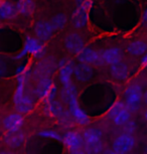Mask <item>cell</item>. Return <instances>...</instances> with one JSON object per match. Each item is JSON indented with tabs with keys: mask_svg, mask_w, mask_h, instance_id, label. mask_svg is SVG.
Here are the masks:
<instances>
[{
	"mask_svg": "<svg viewBox=\"0 0 147 154\" xmlns=\"http://www.w3.org/2000/svg\"><path fill=\"white\" fill-rule=\"evenodd\" d=\"M85 152L98 153L103 149V132L100 128L91 127L83 133Z\"/></svg>",
	"mask_w": 147,
	"mask_h": 154,
	"instance_id": "obj_1",
	"label": "cell"
},
{
	"mask_svg": "<svg viewBox=\"0 0 147 154\" xmlns=\"http://www.w3.org/2000/svg\"><path fill=\"white\" fill-rule=\"evenodd\" d=\"M124 99H125V105L131 113L137 112L140 109L141 103L143 99L142 87L139 84H131L124 92Z\"/></svg>",
	"mask_w": 147,
	"mask_h": 154,
	"instance_id": "obj_2",
	"label": "cell"
},
{
	"mask_svg": "<svg viewBox=\"0 0 147 154\" xmlns=\"http://www.w3.org/2000/svg\"><path fill=\"white\" fill-rule=\"evenodd\" d=\"M107 118L116 126L122 127L131 118V112L122 101H117L110 107L107 112Z\"/></svg>",
	"mask_w": 147,
	"mask_h": 154,
	"instance_id": "obj_3",
	"label": "cell"
},
{
	"mask_svg": "<svg viewBox=\"0 0 147 154\" xmlns=\"http://www.w3.org/2000/svg\"><path fill=\"white\" fill-rule=\"evenodd\" d=\"M44 107L48 114L56 117L62 124H69L72 121L73 117L70 111H66L60 102L56 101V99L51 101H44Z\"/></svg>",
	"mask_w": 147,
	"mask_h": 154,
	"instance_id": "obj_4",
	"label": "cell"
},
{
	"mask_svg": "<svg viewBox=\"0 0 147 154\" xmlns=\"http://www.w3.org/2000/svg\"><path fill=\"white\" fill-rule=\"evenodd\" d=\"M135 146V139L132 134L123 133L115 138L112 143V150L114 153L124 154L128 153L133 149Z\"/></svg>",
	"mask_w": 147,
	"mask_h": 154,
	"instance_id": "obj_5",
	"label": "cell"
},
{
	"mask_svg": "<svg viewBox=\"0 0 147 154\" xmlns=\"http://www.w3.org/2000/svg\"><path fill=\"white\" fill-rule=\"evenodd\" d=\"M57 66H59V63L57 65L56 60L51 57H47V59L40 60L35 66V68L32 71V75L37 80L44 79V78H51V75L56 72Z\"/></svg>",
	"mask_w": 147,
	"mask_h": 154,
	"instance_id": "obj_6",
	"label": "cell"
},
{
	"mask_svg": "<svg viewBox=\"0 0 147 154\" xmlns=\"http://www.w3.org/2000/svg\"><path fill=\"white\" fill-rule=\"evenodd\" d=\"M63 142L65 143L66 147L68 148L71 153H83V135H80L78 132L69 131L65 134Z\"/></svg>",
	"mask_w": 147,
	"mask_h": 154,
	"instance_id": "obj_7",
	"label": "cell"
},
{
	"mask_svg": "<svg viewBox=\"0 0 147 154\" xmlns=\"http://www.w3.org/2000/svg\"><path fill=\"white\" fill-rule=\"evenodd\" d=\"M68 105H69V111H70L72 117H73V119L78 124L87 125L89 123V121H90L89 115L80 106L79 101H78V97L72 99L68 103Z\"/></svg>",
	"mask_w": 147,
	"mask_h": 154,
	"instance_id": "obj_8",
	"label": "cell"
},
{
	"mask_svg": "<svg viewBox=\"0 0 147 154\" xmlns=\"http://www.w3.org/2000/svg\"><path fill=\"white\" fill-rule=\"evenodd\" d=\"M78 60L84 63H88L90 66H99L104 63L99 51L89 46L84 48L83 51L78 54Z\"/></svg>",
	"mask_w": 147,
	"mask_h": 154,
	"instance_id": "obj_9",
	"label": "cell"
},
{
	"mask_svg": "<svg viewBox=\"0 0 147 154\" xmlns=\"http://www.w3.org/2000/svg\"><path fill=\"white\" fill-rule=\"evenodd\" d=\"M24 49L27 54H32L34 59H41L45 53V48L42 40L34 37H27L24 43Z\"/></svg>",
	"mask_w": 147,
	"mask_h": 154,
	"instance_id": "obj_10",
	"label": "cell"
},
{
	"mask_svg": "<svg viewBox=\"0 0 147 154\" xmlns=\"http://www.w3.org/2000/svg\"><path fill=\"white\" fill-rule=\"evenodd\" d=\"M65 48L68 49L70 53L74 54H79L83 48H85V42H84L83 37L79 33L73 32L70 33L66 36L65 38Z\"/></svg>",
	"mask_w": 147,
	"mask_h": 154,
	"instance_id": "obj_11",
	"label": "cell"
},
{
	"mask_svg": "<svg viewBox=\"0 0 147 154\" xmlns=\"http://www.w3.org/2000/svg\"><path fill=\"white\" fill-rule=\"evenodd\" d=\"M74 63L68 59H63L59 63V78L63 86L72 83V77L74 75Z\"/></svg>",
	"mask_w": 147,
	"mask_h": 154,
	"instance_id": "obj_12",
	"label": "cell"
},
{
	"mask_svg": "<svg viewBox=\"0 0 147 154\" xmlns=\"http://www.w3.org/2000/svg\"><path fill=\"white\" fill-rule=\"evenodd\" d=\"M54 27L53 26L51 22L44 21L40 20L37 21L34 25V33L37 38H39L42 42H47V40L51 39L54 33Z\"/></svg>",
	"mask_w": 147,
	"mask_h": 154,
	"instance_id": "obj_13",
	"label": "cell"
},
{
	"mask_svg": "<svg viewBox=\"0 0 147 154\" xmlns=\"http://www.w3.org/2000/svg\"><path fill=\"white\" fill-rule=\"evenodd\" d=\"M101 59H102L104 63L107 65H113L115 63H118L123 59L122 49L118 46H111V48L103 49L100 51Z\"/></svg>",
	"mask_w": 147,
	"mask_h": 154,
	"instance_id": "obj_14",
	"label": "cell"
},
{
	"mask_svg": "<svg viewBox=\"0 0 147 154\" xmlns=\"http://www.w3.org/2000/svg\"><path fill=\"white\" fill-rule=\"evenodd\" d=\"M111 77L116 81H126L129 77V69L128 65L123 60H120L118 63H115L113 65H110V69H109Z\"/></svg>",
	"mask_w": 147,
	"mask_h": 154,
	"instance_id": "obj_15",
	"label": "cell"
},
{
	"mask_svg": "<svg viewBox=\"0 0 147 154\" xmlns=\"http://www.w3.org/2000/svg\"><path fill=\"white\" fill-rule=\"evenodd\" d=\"M93 74L94 69L88 63H84L80 62L74 68V75L76 78V80L80 83L89 82L92 79V77H93Z\"/></svg>",
	"mask_w": 147,
	"mask_h": 154,
	"instance_id": "obj_16",
	"label": "cell"
},
{
	"mask_svg": "<svg viewBox=\"0 0 147 154\" xmlns=\"http://www.w3.org/2000/svg\"><path fill=\"white\" fill-rule=\"evenodd\" d=\"M89 10L88 8L83 6H77L75 10L73 11V15H72V21L75 28H84L87 25L88 19H89Z\"/></svg>",
	"mask_w": 147,
	"mask_h": 154,
	"instance_id": "obj_17",
	"label": "cell"
},
{
	"mask_svg": "<svg viewBox=\"0 0 147 154\" xmlns=\"http://www.w3.org/2000/svg\"><path fill=\"white\" fill-rule=\"evenodd\" d=\"M54 87L53 81L51 78H44V79H40L37 82L35 88H34V94L36 97H38L41 99L42 101L45 100L50 93L51 92V90Z\"/></svg>",
	"mask_w": 147,
	"mask_h": 154,
	"instance_id": "obj_18",
	"label": "cell"
},
{
	"mask_svg": "<svg viewBox=\"0 0 147 154\" xmlns=\"http://www.w3.org/2000/svg\"><path fill=\"white\" fill-rule=\"evenodd\" d=\"M24 123V119L20 114L12 113L4 118L3 126L7 131H17L20 130Z\"/></svg>",
	"mask_w": 147,
	"mask_h": 154,
	"instance_id": "obj_19",
	"label": "cell"
},
{
	"mask_svg": "<svg viewBox=\"0 0 147 154\" xmlns=\"http://www.w3.org/2000/svg\"><path fill=\"white\" fill-rule=\"evenodd\" d=\"M13 103H14V105H15L16 110L19 113H21V114L29 113L34 107L33 100L26 94L22 95L21 97L18 98L17 100L13 101Z\"/></svg>",
	"mask_w": 147,
	"mask_h": 154,
	"instance_id": "obj_20",
	"label": "cell"
},
{
	"mask_svg": "<svg viewBox=\"0 0 147 154\" xmlns=\"http://www.w3.org/2000/svg\"><path fill=\"white\" fill-rule=\"evenodd\" d=\"M24 134L20 130L17 131H8L6 136L4 137V141L8 146L13 148H18L24 142Z\"/></svg>",
	"mask_w": 147,
	"mask_h": 154,
	"instance_id": "obj_21",
	"label": "cell"
},
{
	"mask_svg": "<svg viewBox=\"0 0 147 154\" xmlns=\"http://www.w3.org/2000/svg\"><path fill=\"white\" fill-rule=\"evenodd\" d=\"M126 51L129 54L133 57L143 56L144 53L147 51V43L142 39H135L128 43Z\"/></svg>",
	"mask_w": 147,
	"mask_h": 154,
	"instance_id": "obj_22",
	"label": "cell"
},
{
	"mask_svg": "<svg viewBox=\"0 0 147 154\" xmlns=\"http://www.w3.org/2000/svg\"><path fill=\"white\" fill-rule=\"evenodd\" d=\"M17 8L9 1L0 2V20H6L14 17Z\"/></svg>",
	"mask_w": 147,
	"mask_h": 154,
	"instance_id": "obj_23",
	"label": "cell"
},
{
	"mask_svg": "<svg viewBox=\"0 0 147 154\" xmlns=\"http://www.w3.org/2000/svg\"><path fill=\"white\" fill-rule=\"evenodd\" d=\"M76 97H78V90L73 83L69 84V85H65L64 88L60 91V98H62L63 101L67 104L72 99H74Z\"/></svg>",
	"mask_w": 147,
	"mask_h": 154,
	"instance_id": "obj_24",
	"label": "cell"
},
{
	"mask_svg": "<svg viewBox=\"0 0 147 154\" xmlns=\"http://www.w3.org/2000/svg\"><path fill=\"white\" fill-rule=\"evenodd\" d=\"M16 8L20 14L28 15V14L32 13V11L34 10V4L32 0H19Z\"/></svg>",
	"mask_w": 147,
	"mask_h": 154,
	"instance_id": "obj_25",
	"label": "cell"
},
{
	"mask_svg": "<svg viewBox=\"0 0 147 154\" xmlns=\"http://www.w3.org/2000/svg\"><path fill=\"white\" fill-rule=\"evenodd\" d=\"M51 24L54 27L56 30L59 29H63L65 27L66 23H67V16L63 13H59L57 15H54L53 18H51Z\"/></svg>",
	"mask_w": 147,
	"mask_h": 154,
	"instance_id": "obj_26",
	"label": "cell"
},
{
	"mask_svg": "<svg viewBox=\"0 0 147 154\" xmlns=\"http://www.w3.org/2000/svg\"><path fill=\"white\" fill-rule=\"evenodd\" d=\"M40 137H44V138H51V139H54V140L57 141H63L64 137H62L59 133L57 131H54V130H42L37 133Z\"/></svg>",
	"mask_w": 147,
	"mask_h": 154,
	"instance_id": "obj_27",
	"label": "cell"
},
{
	"mask_svg": "<svg viewBox=\"0 0 147 154\" xmlns=\"http://www.w3.org/2000/svg\"><path fill=\"white\" fill-rule=\"evenodd\" d=\"M123 130H124V133H127V134H133L136 130V124L133 120H129L127 123H125L123 125Z\"/></svg>",
	"mask_w": 147,
	"mask_h": 154,
	"instance_id": "obj_28",
	"label": "cell"
},
{
	"mask_svg": "<svg viewBox=\"0 0 147 154\" xmlns=\"http://www.w3.org/2000/svg\"><path fill=\"white\" fill-rule=\"evenodd\" d=\"M76 5L91 9L92 5H93V0H76Z\"/></svg>",
	"mask_w": 147,
	"mask_h": 154,
	"instance_id": "obj_29",
	"label": "cell"
},
{
	"mask_svg": "<svg viewBox=\"0 0 147 154\" xmlns=\"http://www.w3.org/2000/svg\"><path fill=\"white\" fill-rule=\"evenodd\" d=\"M142 25L145 28H147V7L144 9L143 13H142Z\"/></svg>",
	"mask_w": 147,
	"mask_h": 154,
	"instance_id": "obj_30",
	"label": "cell"
},
{
	"mask_svg": "<svg viewBox=\"0 0 147 154\" xmlns=\"http://www.w3.org/2000/svg\"><path fill=\"white\" fill-rule=\"evenodd\" d=\"M141 63H142V66H144L145 68L147 66V51L144 53V54L142 56V59H141Z\"/></svg>",
	"mask_w": 147,
	"mask_h": 154,
	"instance_id": "obj_31",
	"label": "cell"
},
{
	"mask_svg": "<svg viewBox=\"0 0 147 154\" xmlns=\"http://www.w3.org/2000/svg\"><path fill=\"white\" fill-rule=\"evenodd\" d=\"M144 119L147 121V109L145 110V112H144Z\"/></svg>",
	"mask_w": 147,
	"mask_h": 154,
	"instance_id": "obj_32",
	"label": "cell"
},
{
	"mask_svg": "<svg viewBox=\"0 0 147 154\" xmlns=\"http://www.w3.org/2000/svg\"><path fill=\"white\" fill-rule=\"evenodd\" d=\"M2 72H3V68H2V65L0 63V74H1Z\"/></svg>",
	"mask_w": 147,
	"mask_h": 154,
	"instance_id": "obj_33",
	"label": "cell"
},
{
	"mask_svg": "<svg viewBox=\"0 0 147 154\" xmlns=\"http://www.w3.org/2000/svg\"><path fill=\"white\" fill-rule=\"evenodd\" d=\"M144 99H145V102L147 103V91H146V93H145V96H144Z\"/></svg>",
	"mask_w": 147,
	"mask_h": 154,
	"instance_id": "obj_34",
	"label": "cell"
},
{
	"mask_svg": "<svg viewBox=\"0 0 147 154\" xmlns=\"http://www.w3.org/2000/svg\"><path fill=\"white\" fill-rule=\"evenodd\" d=\"M145 152L147 153V146H146V148H145Z\"/></svg>",
	"mask_w": 147,
	"mask_h": 154,
	"instance_id": "obj_35",
	"label": "cell"
}]
</instances>
